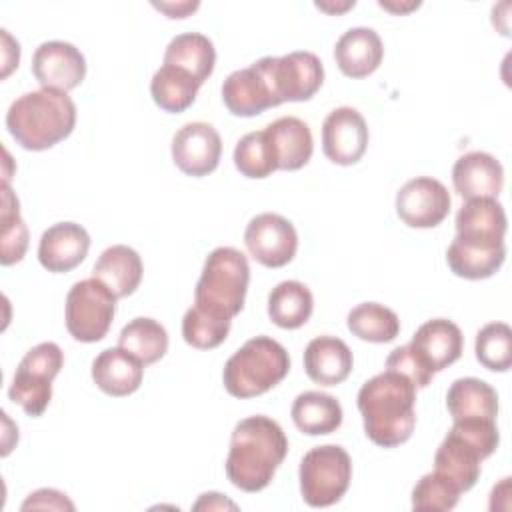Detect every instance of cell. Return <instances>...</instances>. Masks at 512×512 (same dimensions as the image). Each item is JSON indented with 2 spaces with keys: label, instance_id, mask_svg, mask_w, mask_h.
<instances>
[{
  "label": "cell",
  "instance_id": "ffe728a7",
  "mask_svg": "<svg viewBox=\"0 0 512 512\" xmlns=\"http://www.w3.org/2000/svg\"><path fill=\"white\" fill-rule=\"evenodd\" d=\"M452 184L464 200L498 198L504 186V168L488 152H468L454 162Z\"/></svg>",
  "mask_w": 512,
  "mask_h": 512
},
{
  "label": "cell",
  "instance_id": "52a82bcc",
  "mask_svg": "<svg viewBox=\"0 0 512 512\" xmlns=\"http://www.w3.org/2000/svg\"><path fill=\"white\" fill-rule=\"evenodd\" d=\"M300 494L312 508L336 504L348 490L352 460L338 444H324L308 450L298 468Z\"/></svg>",
  "mask_w": 512,
  "mask_h": 512
},
{
  "label": "cell",
  "instance_id": "74e56055",
  "mask_svg": "<svg viewBox=\"0 0 512 512\" xmlns=\"http://www.w3.org/2000/svg\"><path fill=\"white\" fill-rule=\"evenodd\" d=\"M460 490L452 480L440 472L424 474L412 490V508L414 510H452L460 500Z\"/></svg>",
  "mask_w": 512,
  "mask_h": 512
},
{
  "label": "cell",
  "instance_id": "f1b7e54d",
  "mask_svg": "<svg viewBox=\"0 0 512 512\" xmlns=\"http://www.w3.org/2000/svg\"><path fill=\"white\" fill-rule=\"evenodd\" d=\"M312 310V292L298 280H284L276 284L268 294V316L276 326L284 330L304 326L310 320Z\"/></svg>",
  "mask_w": 512,
  "mask_h": 512
},
{
  "label": "cell",
  "instance_id": "4dcf8cb0",
  "mask_svg": "<svg viewBox=\"0 0 512 512\" xmlns=\"http://www.w3.org/2000/svg\"><path fill=\"white\" fill-rule=\"evenodd\" d=\"M118 346L136 356L144 366L158 362L168 350V332L154 318L130 320L118 336Z\"/></svg>",
  "mask_w": 512,
  "mask_h": 512
},
{
  "label": "cell",
  "instance_id": "9a60e30c",
  "mask_svg": "<svg viewBox=\"0 0 512 512\" xmlns=\"http://www.w3.org/2000/svg\"><path fill=\"white\" fill-rule=\"evenodd\" d=\"M368 148V126L364 116L352 106L332 110L322 124L324 156L340 166L356 164Z\"/></svg>",
  "mask_w": 512,
  "mask_h": 512
},
{
  "label": "cell",
  "instance_id": "3957f363",
  "mask_svg": "<svg viewBox=\"0 0 512 512\" xmlns=\"http://www.w3.org/2000/svg\"><path fill=\"white\" fill-rule=\"evenodd\" d=\"M76 126V104L68 92L40 88L18 96L6 112L10 136L26 150L40 152L56 146Z\"/></svg>",
  "mask_w": 512,
  "mask_h": 512
},
{
  "label": "cell",
  "instance_id": "d6986e66",
  "mask_svg": "<svg viewBox=\"0 0 512 512\" xmlns=\"http://www.w3.org/2000/svg\"><path fill=\"white\" fill-rule=\"evenodd\" d=\"M90 236L76 222H58L46 228L38 244V260L48 272H70L86 258Z\"/></svg>",
  "mask_w": 512,
  "mask_h": 512
},
{
  "label": "cell",
  "instance_id": "d4e9b609",
  "mask_svg": "<svg viewBox=\"0 0 512 512\" xmlns=\"http://www.w3.org/2000/svg\"><path fill=\"white\" fill-rule=\"evenodd\" d=\"M142 258L126 244H114L106 248L94 268L92 278L106 284L116 298H126L136 292L142 280Z\"/></svg>",
  "mask_w": 512,
  "mask_h": 512
},
{
  "label": "cell",
  "instance_id": "44dd1931",
  "mask_svg": "<svg viewBox=\"0 0 512 512\" xmlns=\"http://www.w3.org/2000/svg\"><path fill=\"white\" fill-rule=\"evenodd\" d=\"M384 58V46L374 28L356 26L346 30L334 46V60L348 78H366L378 70Z\"/></svg>",
  "mask_w": 512,
  "mask_h": 512
},
{
  "label": "cell",
  "instance_id": "8fae6325",
  "mask_svg": "<svg viewBox=\"0 0 512 512\" xmlns=\"http://www.w3.org/2000/svg\"><path fill=\"white\" fill-rule=\"evenodd\" d=\"M250 256L266 268H282L296 256L298 234L294 224L274 212L254 216L244 230Z\"/></svg>",
  "mask_w": 512,
  "mask_h": 512
},
{
  "label": "cell",
  "instance_id": "6da1fadb",
  "mask_svg": "<svg viewBox=\"0 0 512 512\" xmlns=\"http://www.w3.org/2000/svg\"><path fill=\"white\" fill-rule=\"evenodd\" d=\"M366 436L382 446L404 444L416 426V384L404 374L386 368L366 380L356 398Z\"/></svg>",
  "mask_w": 512,
  "mask_h": 512
},
{
  "label": "cell",
  "instance_id": "b9f144b4",
  "mask_svg": "<svg viewBox=\"0 0 512 512\" xmlns=\"http://www.w3.org/2000/svg\"><path fill=\"white\" fill-rule=\"evenodd\" d=\"M194 508L196 510H200V508H236V504L234 502H230V500H226L222 494H218V492H206V494H202V498L194 504Z\"/></svg>",
  "mask_w": 512,
  "mask_h": 512
},
{
  "label": "cell",
  "instance_id": "8d00e7d4",
  "mask_svg": "<svg viewBox=\"0 0 512 512\" xmlns=\"http://www.w3.org/2000/svg\"><path fill=\"white\" fill-rule=\"evenodd\" d=\"M230 324L232 320L218 318L198 310L196 306H190L182 318V336L184 342L190 344L192 348L212 350L226 340Z\"/></svg>",
  "mask_w": 512,
  "mask_h": 512
},
{
  "label": "cell",
  "instance_id": "8992f818",
  "mask_svg": "<svg viewBox=\"0 0 512 512\" xmlns=\"http://www.w3.org/2000/svg\"><path fill=\"white\" fill-rule=\"evenodd\" d=\"M288 370L286 348L270 336H254L226 360L222 382L230 396L254 398L280 384Z\"/></svg>",
  "mask_w": 512,
  "mask_h": 512
},
{
  "label": "cell",
  "instance_id": "277c9868",
  "mask_svg": "<svg viewBox=\"0 0 512 512\" xmlns=\"http://www.w3.org/2000/svg\"><path fill=\"white\" fill-rule=\"evenodd\" d=\"M500 444L496 420H454L450 432L434 454V470L468 492L480 478V462L494 454Z\"/></svg>",
  "mask_w": 512,
  "mask_h": 512
},
{
  "label": "cell",
  "instance_id": "4316f807",
  "mask_svg": "<svg viewBox=\"0 0 512 512\" xmlns=\"http://www.w3.org/2000/svg\"><path fill=\"white\" fill-rule=\"evenodd\" d=\"M290 416L300 432L308 436H320L340 428L342 406L334 396L326 392L306 390L294 398Z\"/></svg>",
  "mask_w": 512,
  "mask_h": 512
},
{
  "label": "cell",
  "instance_id": "1f68e13d",
  "mask_svg": "<svg viewBox=\"0 0 512 512\" xmlns=\"http://www.w3.org/2000/svg\"><path fill=\"white\" fill-rule=\"evenodd\" d=\"M506 258V246L502 248H478L456 238L446 250L448 268L466 280H484L500 270Z\"/></svg>",
  "mask_w": 512,
  "mask_h": 512
},
{
  "label": "cell",
  "instance_id": "7a4b0ae2",
  "mask_svg": "<svg viewBox=\"0 0 512 512\" xmlns=\"http://www.w3.org/2000/svg\"><path fill=\"white\" fill-rule=\"evenodd\" d=\"M286 452L288 438L276 420L248 416L232 430L226 476L244 492H260L272 482Z\"/></svg>",
  "mask_w": 512,
  "mask_h": 512
},
{
  "label": "cell",
  "instance_id": "e0dca14e",
  "mask_svg": "<svg viewBox=\"0 0 512 512\" xmlns=\"http://www.w3.org/2000/svg\"><path fill=\"white\" fill-rule=\"evenodd\" d=\"M508 220L496 198H474L456 214V240L478 248H502Z\"/></svg>",
  "mask_w": 512,
  "mask_h": 512
},
{
  "label": "cell",
  "instance_id": "2e32d148",
  "mask_svg": "<svg viewBox=\"0 0 512 512\" xmlns=\"http://www.w3.org/2000/svg\"><path fill=\"white\" fill-rule=\"evenodd\" d=\"M32 74L42 88L68 92L86 76L84 54L70 42H42L32 56Z\"/></svg>",
  "mask_w": 512,
  "mask_h": 512
},
{
  "label": "cell",
  "instance_id": "484cf974",
  "mask_svg": "<svg viewBox=\"0 0 512 512\" xmlns=\"http://www.w3.org/2000/svg\"><path fill=\"white\" fill-rule=\"evenodd\" d=\"M446 408L452 420L484 418L496 420L498 416V394L496 390L474 376L458 378L446 392Z\"/></svg>",
  "mask_w": 512,
  "mask_h": 512
},
{
  "label": "cell",
  "instance_id": "4fadbf2b",
  "mask_svg": "<svg viewBox=\"0 0 512 512\" xmlns=\"http://www.w3.org/2000/svg\"><path fill=\"white\" fill-rule=\"evenodd\" d=\"M274 92L282 102L310 100L324 82V66L314 52L298 50L286 56H270Z\"/></svg>",
  "mask_w": 512,
  "mask_h": 512
},
{
  "label": "cell",
  "instance_id": "d6a6232c",
  "mask_svg": "<svg viewBox=\"0 0 512 512\" xmlns=\"http://www.w3.org/2000/svg\"><path fill=\"white\" fill-rule=\"evenodd\" d=\"M348 330L366 342H392L400 332V320L394 310L378 302H362L348 312Z\"/></svg>",
  "mask_w": 512,
  "mask_h": 512
},
{
  "label": "cell",
  "instance_id": "ac0fdd59",
  "mask_svg": "<svg viewBox=\"0 0 512 512\" xmlns=\"http://www.w3.org/2000/svg\"><path fill=\"white\" fill-rule=\"evenodd\" d=\"M410 350L430 370L440 372L462 356L464 336L458 324L448 318L426 320L412 336Z\"/></svg>",
  "mask_w": 512,
  "mask_h": 512
},
{
  "label": "cell",
  "instance_id": "5bb4252c",
  "mask_svg": "<svg viewBox=\"0 0 512 512\" xmlns=\"http://www.w3.org/2000/svg\"><path fill=\"white\" fill-rule=\"evenodd\" d=\"M222 140L208 122H188L172 136V160L180 172L200 178L218 168Z\"/></svg>",
  "mask_w": 512,
  "mask_h": 512
},
{
  "label": "cell",
  "instance_id": "cb8c5ba5",
  "mask_svg": "<svg viewBox=\"0 0 512 512\" xmlns=\"http://www.w3.org/2000/svg\"><path fill=\"white\" fill-rule=\"evenodd\" d=\"M276 166L280 170H300L312 158L314 142L308 124L296 116H282L264 128Z\"/></svg>",
  "mask_w": 512,
  "mask_h": 512
},
{
  "label": "cell",
  "instance_id": "9c48e42d",
  "mask_svg": "<svg viewBox=\"0 0 512 512\" xmlns=\"http://www.w3.org/2000/svg\"><path fill=\"white\" fill-rule=\"evenodd\" d=\"M116 296L96 278L76 282L66 294V328L78 342L102 340L116 314Z\"/></svg>",
  "mask_w": 512,
  "mask_h": 512
},
{
  "label": "cell",
  "instance_id": "60d3db41",
  "mask_svg": "<svg viewBox=\"0 0 512 512\" xmlns=\"http://www.w3.org/2000/svg\"><path fill=\"white\" fill-rule=\"evenodd\" d=\"M154 8L162 10L164 14H168V18H186L190 12H194L198 8V2H178V4H170V2H154Z\"/></svg>",
  "mask_w": 512,
  "mask_h": 512
},
{
  "label": "cell",
  "instance_id": "836d02e7",
  "mask_svg": "<svg viewBox=\"0 0 512 512\" xmlns=\"http://www.w3.org/2000/svg\"><path fill=\"white\" fill-rule=\"evenodd\" d=\"M2 248L0 262L10 266L20 262L28 248V228L20 216V202L10 190L8 182H2Z\"/></svg>",
  "mask_w": 512,
  "mask_h": 512
},
{
  "label": "cell",
  "instance_id": "7c38bea8",
  "mask_svg": "<svg viewBox=\"0 0 512 512\" xmlns=\"http://www.w3.org/2000/svg\"><path fill=\"white\" fill-rule=\"evenodd\" d=\"M448 188L430 176L408 180L396 194V214L410 228H434L450 212Z\"/></svg>",
  "mask_w": 512,
  "mask_h": 512
},
{
  "label": "cell",
  "instance_id": "ba28073f",
  "mask_svg": "<svg viewBox=\"0 0 512 512\" xmlns=\"http://www.w3.org/2000/svg\"><path fill=\"white\" fill-rule=\"evenodd\" d=\"M64 366V352L56 342H40L30 348L12 378L8 396L22 410L38 418L50 404L52 398V380Z\"/></svg>",
  "mask_w": 512,
  "mask_h": 512
},
{
  "label": "cell",
  "instance_id": "f35d334b",
  "mask_svg": "<svg viewBox=\"0 0 512 512\" xmlns=\"http://www.w3.org/2000/svg\"><path fill=\"white\" fill-rule=\"evenodd\" d=\"M386 368L404 374L406 378H410V380L416 384V388H426V386L432 382V376H434V372H430V370L414 356V352L410 350L408 344L398 346V348H394V350L388 354V358H386Z\"/></svg>",
  "mask_w": 512,
  "mask_h": 512
},
{
  "label": "cell",
  "instance_id": "83f0119b",
  "mask_svg": "<svg viewBox=\"0 0 512 512\" xmlns=\"http://www.w3.org/2000/svg\"><path fill=\"white\" fill-rule=\"evenodd\" d=\"M162 64L176 66L192 74L200 84H204V80L214 70L216 50L208 36L200 32H184L168 42Z\"/></svg>",
  "mask_w": 512,
  "mask_h": 512
},
{
  "label": "cell",
  "instance_id": "e575fe53",
  "mask_svg": "<svg viewBox=\"0 0 512 512\" xmlns=\"http://www.w3.org/2000/svg\"><path fill=\"white\" fill-rule=\"evenodd\" d=\"M476 360L492 370L506 372L512 366V330L506 322H490L476 334Z\"/></svg>",
  "mask_w": 512,
  "mask_h": 512
},
{
  "label": "cell",
  "instance_id": "d590c367",
  "mask_svg": "<svg viewBox=\"0 0 512 512\" xmlns=\"http://www.w3.org/2000/svg\"><path fill=\"white\" fill-rule=\"evenodd\" d=\"M234 166L246 178H266L278 170L264 130L244 134L234 148Z\"/></svg>",
  "mask_w": 512,
  "mask_h": 512
},
{
  "label": "cell",
  "instance_id": "f546056e",
  "mask_svg": "<svg viewBox=\"0 0 512 512\" xmlns=\"http://www.w3.org/2000/svg\"><path fill=\"white\" fill-rule=\"evenodd\" d=\"M200 86L202 84L192 74L176 66L162 64L150 80V94L158 108L170 114H178L192 106Z\"/></svg>",
  "mask_w": 512,
  "mask_h": 512
},
{
  "label": "cell",
  "instance_id": "603a6c76",
  "mask_svg": "<svg viewBox=\"0 0 512 512\" xmlns=\"http://www.w3.org/2000/svg\"><path fill=\"white\" fill-rule=\"evenodd\" d=\"M352 350L336 336H316L304 350V370L320 386L342 384L352 372Z\"/></svg>",
  "mask_w": 512,
  "mask_h": 512
},
{
  "label": "cell",
  "instance_id": "5b68a950",
  "mask_svg": "<svg viewBox=\"0 0 512 512\" xmlns=\"http://www.w3.org/2000/svg\"><path fill=\"white\" fill-rule=\"evenodd\" d=\"M248 282V258L232 246H218L204 260L192 306L206 314L232 320L244 308Z\"/></svg>",
  "mask_w": 512,
  "mask_h": 512
},
{
  "label": "cell",
  "instance_id": "ab89813d",
  "mask_svg": "<svg viewBox=\"0 0 512 512\" xmlns=\"http://www.w3.org/2000/svg\"><path fill=\"white\" fill-rule=\"evenodd\" d=\"M22 510H30V508H40V510H74V504L66 498V494L54 490V488H40L36 492H32L20 506Z\"/></svg>",
  "mask_w": 512,
  "mask_h": 512
},
{
  "label": "cell",
  "instance_id": "7402d4cb",
  "mask_svg": "<svg viewBox=\"0 0 512 512\" xmlns=\"http://www.w3.org/2000/svg\"><path fill=\"white\" fill-rule=\"evenodd\" d=\"M144 378V364L124 348H106L92 362V380L108 396L122 398L136 392Z\"/></svg>",
  "mask_w": 512,
  "mask_h": 512
},
{
  "label": "cell",
  "instance_id": "30bf717a",
  "mask_svg": "<svg viewBox=\"0 0 512 512\" xmlns=\"http://www.w3.org/2000/svg\"><path fill=\"white\" fill-rule=\"evenodd\" d=\"M222 102L230 114L250 118L278 106L280 100L272 86L270 56H264L248 68L234 70L222 84Z\"/></svg>",
  "mask_w": 512,
  "mask_h": 512
}]
</instances>
